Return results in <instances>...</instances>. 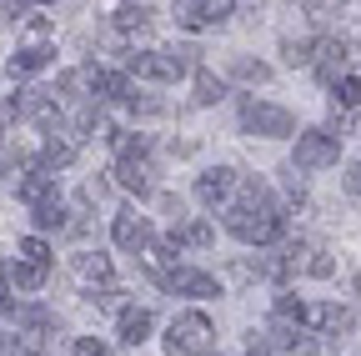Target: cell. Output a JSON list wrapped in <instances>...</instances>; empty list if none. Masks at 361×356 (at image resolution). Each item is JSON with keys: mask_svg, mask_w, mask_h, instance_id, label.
Returning a JSON list of instances; mask_svg holds the SVG:
<instances>
[{"mask_svg": "<svg viewBox=\"0 0 361 356\" xmlns=\"http://www.w3.org/2000/svg\"><path fill=\"white\" fill-rule=\"evenodd\" d=\"M111 236H116L121 251H141V256H146L151 241H156V236H151V221H146V216H135V211H121V216L111 221Z\"/></svg>", "mask_w": 361, "mask_h": 356, "instance_id": "obj_13", "label": "cell"}, {"mask_svg": "<svg viewBox=\"0 0 361 356\" xmlns=\"http://www.w3.org/2000/svg\"><path fill=\"white\" fill-rule=\"evenodd\" d=\"M45 35H51V20L35 16V20H30V40H45Z\"/></svg>", "mask_w": 361, "mask_h": 356, "instance_id": "obj_36", "label": "cell"}, {"mask_svg": "<svg viewBox=\"0 0 361 356\" xmlns=\"http://www.w3.org/2000/svg\"><path fill=\"white\" fill-rule=\"evenodd\" d=\"M336 156H341V136L316 125V130H301V136H296L291 166L296 171H326V166H336Z\"/></svg>", "mask_w": 361, "mask_h": 356, "instance_id": "obj_4", "label": "cell"}, {"mask_svg": "<svg viewBox=\"0 0 361 356\" xmlns=\"http://www.w3.org/2000/svg\"><path fill=\"white\" fill-rule=\"evenodd\" d=\"M306 326L316 336H351L356 331V311L336 306V301H322V306H306Z\"/></svg>", "mask_w": 361, "mask_h": 356, "instance_id": "obj_9", "label": "cell"}, {"mask_svg": "<svg viewBox=\"0 0 361 356\" xmlns=\"http://www.w3.org/2000/svg\"><path fill=\"white\" fill-rule=\"evenodd\" d=\"M45 276H51V266H45V261H16V266H11V281H16L20 291H40Z\"/></svg>", "mask_w": 361, "mask_h": 356, "instance_id": "obj_22", "label": "cell"}, {"mask_svg": "<svg viewBox=\"0 0 361 356\" xmlns=\"http://www.w3.org/2000/svg\"><path fill=\"white\" fill-rule=\"evenodd\" d=\"M231 75L246 80V85H266V80H271V66H266V61H251V56H236V61H231Z\"/></svg>", "mask_w": 361, "mask_h": 356, "instance_id": "obj_23", "label": "cell"}, {"mask_svg": "<svg viewBox=\"0 0 361 356\" xmlns=\"http://www.w3.org/2000/svg\"><path fill=\"white\" fill-rule=\"evenodd\" d=\"M71 271H75V281H80V286H85V296H90V291H106V286H111L116 266H111V256H106V251H80V256L71 261Z\"/></svg>", "mask_w": 361, "mask_h": 356, "instance_id": "obj_11", "label": "cell"}, {"mask_svg": "<svg viewBox=\"0 0 361 356\" xmlns=\"http://www.w3.org/2000/svg\"><path fill=\"white\" fill-rule=\"evenodd\" d=\"M6 116H20L40 130H56L61 125V101H56V91H20V96L6 101Z\"/></svg>", "mask_w": 361, "mask_h": 356, "instance_id": "obj_5", "label": "cell"}, {"mask_svg": "<svg viewBox=\"0 0 361 356\" xmlns=\"http://www.w3.org/2000/svg\"><path fill=\"white\" fill-rule=\"evenodd\" d=\"M71 356H111V346H106L101 336H75V346H71Z\"/></svg>", "mask_w": 361, "mask_h": 356, "instance_id": "obj_31", "label": "cell"}, {"mask_svg": "<svg viewBox=\"0 0 361 356\" xmlns=\"http://www.w3.org/2000/svg\"><path fill=\"white\" fill-rule=\"evenodd\" d=\"M216 346V326L206 311H176V321L166 331V356H206Z\"/></svg>", "mask_w": 361, "mask_h": 356, "instance_id": "obj_2", "label": "cell"}, {"mask_svg": "<svg viewBox=\"0 0 361 356\" xmlns=\"http://www.w3.org/2000/svg\"><path fill=\"white\" fill-rule=\"evenodd\" d=\"M236 186H241V176H236L231 166H211V171L196 176V201H201V206H231Z\"/></svg>", "mask_w": 361, "mask_h": 356, "instance_id": "obj_8", "label": "cell"}, {"mask_svg": "<svg viewBox=\"0 0 361 356\" xmlns=\"http://www.w3.org/2000/svg\"><path fill=\"white\" fill-rule=\"evenodd\" d=\"M16 196H20L30 211H35V206H45V201H56V176H51V171H40V166H35V171H25L20 181H16Z\"/></svg>", "mask_w": 361, "mask_h": 356, "instance_id": "obj_17", "label": "cell"}, {"mask_svg": "<svg viewBox=\"0 0 361 356\" xmlns=\"http://www.w3.org/2000/svg\"><path fill=\"white\" fill-rule=\"evenodd\" d=\"M221 96H226V80L201 66V70H196V106H216Z\"/></svg>", "mask_w": 361, "mask_h": 356, "instance_id": "obj_24", "label": "cell"}, {"mask_svg": "<svg viewBox=\"0 0 361 356\" xmlns=\"http://www.w3.org/2000/svg\"><path fill=\"white\" fill-rule=\"evenodd\" d=\"M20 256H25V261H45V266H51V246H45L40 236H25V241H20Z\"/></svg>", "mask_w": 361, "mask_h": 356, "instance_id": "obj_32", "label": "cell"}, {"mask_svg": "<svg viewBox=\"0 0 361 356\" xmlns=\"http://www.w3.org/2000/svg\"><path fill=\"white\" fill-rule=\"evenodd\" d=\"M126 106H130V116H161V111H166L156 96H130Z\"/></svg>", "mask_w": 361, "mask_h": 356, "instance_id": "obj_34", "label": "cell"}, {"mask_svg": "<svg viewBox=\"0 0 361 356\" xmlns=\"http://www.w3.org/2000/svg\"><path fill=\"white\" fill-rule=\"evenodd\" d=\"M111 176H116V186L130 191L135 201L156 191V166H151V156H116V171H111Z\"/></svg>", "mask_w": 361, "mask_h": 356, "instance_id": "obj_7", "label": "cell"}, {"mask_svg": "<svg viewBox=\"0 0 361 356\" xmlns=\"http://www.w3.org/2000/svg\"><path fill=\"white\" fill-rule=\"evenodd\" d=\"M75 151H80V136H75V130H45V141H40V171L71 166Z\"/></svg>", "mask_w": 361, "mask_h": 356, "instance_id": "obj_15", "label": "cell"}, {"mask_svg": "<svg viewBox=\"0 0 361 356\" xmlns=\"http://www.w3.org/2000/svg\"><path fill=\"white\" fill-rule=\"evenodd\" d=\"M30 6H51V0H6V16H11V20H20Z\"/></svg>", "mask_w": 361, "mask_h": 356, "instance_id": "obj_35", "label": "cell"}, {"mask_svg": "<svg viewBox=\"0 0 361 356\" xmlns=\"http://www.w3.org/2000/svg\"><path fill=\"white\" fill-rule=\"evenodd\" d=\"M301 271L316 276V281H326V276L336 271V261H331V251H311V261H301Z\"/></svg>", "mask_w": 361, "mask_h": 356, "instance_id": "obj_29", "label": "cell"}, {"mask_svg": "<svg viewBox=\"0 0 361 356\" xmlns=\"http://www.w3.org/2000/svg\"><path fill=\"white\" fill-rule=\"evenodd\" d=\"M85 85H90V101H130V75L126 70H106V66H85Z\"/></svg>", "mask_w": 361, "mask_h": 356, "instance_id": "obj_12", "label": "cell"}, {"mask_svg": "<svg viewBox=\"0 0 361 356\" xmlns=\"http://www.w3.org/2000/svg\"><path fill=\"white\" fill-rule=\"evenodd\" d=\"M71 221H66V206L61 201H45V206H35V231H66Z\"/></svg>", "mask_w": 361, "mask_h": 356, "instance_id": "obj_25", "label": "cell"}, {"mask_svg": "<svg viewBox=\"0 0 361 356\" xmlns=\"http://www.w3.org/2000/svg\"><path fill=\"white\" fill-rule=\"evenodd\" d=\"M171 241L186 246V251H206L216 241V226H211L206 216H186V221H176V226H171Z\"/></svg>", "mask_w": 361, "mask_h": 356, "instance_id": "obj_18", "label": "cell"}, {"mask_svg": "<svg viewBox=\"0 0 361 356\" xmlns=\"http://www.w3.org/2000/svg\"><path fill=\"white\" fill-rule=\"evenodd\" d=\"M171 16H176V25H180V30L201 35V30H211V25H221L226 16H231V0H180Z\"/></svg>", "mask_w": 361, "mask_h": 356, "instance_id": "obj_6", "label": "cell"}, {"mask_svg": "<svg viewBox=\"0 0 361 356\" xmlns=\"http://www.w3.org/2000/svg\"><path fill=\"white\" fill-rule=\"evenodd\" d=\"M356 296H361V271H356Z\"/></svg>", "mask_w": 361, "mask_h": 356, "instance_id": "obj_39", "label": "cell"}, {"mask_svg": "<svg viewBox=\"0 0 361 356\" xmlns=\"http://www.w3.org/2000/svg\"><path fill=\"white\" fill-rule=\"evenodd\" d=\"M0 356H16V341H11L6 331H0Z\"/></svg>", "mask_w": 361, "mask_h": 356, "instance_id": "obj_38", "label": "cell"}, {"mask_svg": "<svg viewBox=\"0 0 361 356\" xmlns=\"http://www.w3.org/2000/svg\"><path fill=\"white\" fill-rule=\"evenodd\" d=\"M151 326H156V317H151L146 306H121V317H116V331H121L126 346H141L151 336Z\"/></svg>", "mask_w": 361, "mask_h": 356, "instance_id": "obj_19", "label": "cell"}, {"mask_svg": "<svg viewBox=\"0 0 361 356\" xmlns=\"http://www.w3.org/2000/svg\"><path fill=\"white\" fill-rule=\"evenodd\" d=\"M276 321L306 326V301H296V296H276Z\"/></svg>", "mask_w": 361, "mask_h": 356, "instance_id": "obj_27", "label": "cell"}, {"mask_svg": "<svg viewBox=\"0 0 361 356\" xmlns=\"http://www.w3.org/2000/svg\"><path fill=\"white\" fill-rule=\"evenodd\" d=\"M226 231L236 241H246V246H271L276 236H286V216H281V206H276V196H271L266 181L241 176L236 201L226 206Z\"/></svg>", "mask_w": 361, "mask_h": 356, "instance_id": "obj_1", "label": "cell"}, {"mask_svg": "<svg viewBox=\"0 0 361 356\" xmlns=\"http://www.w3.org/2000/svg\"><path fill=\"white\" fill-rule=\"evenodd\" d=\"M51 56H56L51 40H30V46H20V51L11 56V75H35V70L51 66Z\"/></svg>", "mask_w": 361, "mask_h": 356, "instance_id": "obj_20", "label": "cell"}, {"mask_svg": "<svg viewBox=\"0 0 361 356\" xmlns=\"http://www.w3.org/2000/svg\"><path fill=\"white\" fill-rule=\"evenodd\" d=\"M346 40H316V61H311V70H316V80L322 85H341L346 80Z\"/></svg>", "mask_w": 361, "mask_h": 356, "instance_id": "obj_14", "label": "cell"}, {"mask_svg": "<svg viewBox=\"0 0 361 356\" xmlns=\"http://www.w3.org/2000/svg\"><path fill=\"white\" fill-rule=\"evenodd\" d=\"M241 130H246V136H266V141L301 136L296 116L286 106H271V101H241Z\"/></svg>", "mask_w": 361, "mask_h": 356, "instance_id": "obj_3", "label": "cell"}, {"mask_svg": "<svg viewBox=\"0 0 361 356\" xmlns=\"http://www.w3.org/2000/svg\"><path fill=\"white\" fill-rule=\"evenodd\" d=\"M16 356H51V351H45V336H16Z\"/></svg>", "mask_w": 361, "mask_h": 356, "instance_id": "obj_33", "label": "cell"}, {"mask_svg": "<svg viewBox=\"0 0 361 356\" xmlns=\"http://www.w3.org/2000/svg\"><path fill=\"white\" fill-rule=\"evenodd\" d=\"M0 311H11V276L0 271Z\"/></svg>", "mask_w": 361, "mask_h": 356, "instance_id": "obj_37", "label": "cell"}, {"mask_svg": "<svg viewBox=\"0 0 361 356\" xmlns=\"http://www.w3.org/2000/svg\"><path fill=\"white\" fill-rule=\"evenodd\" d=\"M336 106H341V111H361V75H346V80L336 85Z\"/></svg>", "mask_w": 361, "mask_h": 356, "instance_id": "obj_28", "label": "cell"}, {"mask_svg": "<svg viewBox=\"0 0 361 356\" xmlns=\"http://www.w3.org/2000/svg\"><path fill=\"white\" fill-rule=\"evenodd\" d=\"M301 6H306L311 20H331V16H341V0H301Z\"/></svg>", "mask_w": 361, "mask_h": 356, "instance_id": "obj_30", "label": "cell"}, {"mask_svg": "<svg viewBox=\"0 0 361 356\" xmlns=\"http://www.w3.org/2000/svg\"><path fill=\"white\" fill-rule=\"evenodd\" d=\"M161 286H166V291H176V296H196V301L221 296V281H216L211 271H201V266H176V271H171Z\"/></svg>", "mask_w": 361, "mask_h": 356, "instance_id": "obj_10", "label": "cell"}, {"mask_svg": "<svg viewBox=\"0 0 361 356\" xmlns=\"http://www.w3.org/2000/svg\"><path fill=\"white\" fill-rule=\"evenodd\" d=\"M281 56H286V66H311L316 61V40H281Z\"/></svg>", "mask_w": 361, "mask_h": 356, "instance_id": "obj_26", "label": "cell"}, {"mask_svg": "<svg viewBox=\"0 0 361 356\" xmlns=\"http://www.w3.org/2000/svg\"><path fill=\"white\" fill-rule=\"evenodd\" d=\"M151 20H156V16H151L146 6H121L111 25H116L121 35H146V30H151Z\"/></svg>", "mask_w": 361, "mask_h": 356, "instance_id": "obj_21", "label": "cell"}, {"mask_svg": "<svg viewBox=\"0 0 361 356\" xmlns=\"http://www.w3.org/2000/svg\"><path fill=\"white\" fill-rule=\"evenodd\" d=\"M121 70L135 75V80H171L166 51H126V56H121Z\"/></svg>", "mask_w": 361, "mask_h": 356, "instance_id": "obj_16", "label": "cell"}]
</instances>
